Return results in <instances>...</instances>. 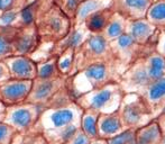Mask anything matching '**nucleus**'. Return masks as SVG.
Instances as JSON below:
<instances>
[{"mask_svg": "<svg viewBox=\"0 0 165 144\" xmlns=\"http://www.w3.org/2000/svg\"><path fill=\"white\" fill-rule=\"evenodd\" d=\"M112 62L113 61H101L90 63L73 75L66 78L65 89L72 102H75L79 97L84 94L113 81Z\"/></svg>", "mask_w": 165, "mask_h": 144, "instance_id": "obj_1", "label": "nucleus"}, {"mask_svg": "<svg viewBox=\"0 0 165 144\" xmlns=\"http://www.w3.org/2000/svg\"><path fill=\"white\" fill-rule=\"evenodd\" d=\"M124 90L117 81L108 82L79 97L75 104L81 109H90L99 114H110L119 110Z\"/></svg>", "mask_w": 165, "mask_h": 144, "instance_id": "obj_2", "label": "nucleus"}, {"mask_svg": "<svg viewBox=\"0 0 165 144\" xmlns=\"http://www.w3.org/2000/svg\"><path fill=\"white\" fill-rule=\"evenodd\" d=\"M82 110L83 109H81L75 102H71L70 105L57 108L46 107L39 116L35 128H37L39 134H45L57 131L68 125H79Z\"/></svg>", "mask_w": 165, "mask_h": 144, "instance_id": "obj_3", "label": "nucleus"}, {"mask_svg": "<svg viewBox=\"0 0 165 144\" xmlns=\"http://www.w3.org/2000/svg\"><path fill=\"white\" fill-rule=\"evenodd\" d=\"M73 26V20L65 15L54 2L47 7L36 22V28L41 38L57 42L64 37Z\"/></svg>", "mask_w": 165, "mask_h": 144, "instance_id": "obj_4", "label": "nucleus"}, {"mask_svg": "<svg viewBox=\"0 0 165 144\" xmlns=\"http://www.w3.org/2000/svg\"><path fill=\"white\" fill-rule=\"evenodd\" d=\"M45 108V106L36 105L28 102L7 106L2 121L11 126L17 134H24L35 128L39 116Z\"/></svg>", "mask_w": 165, "mask_h": 144, "instance_id": "obj_5", "label": "nucleus"}, {"mask_svg": "<svg viewBox=\"0 0 165 144\" xmlns=\"http://www.w3.org/2000/svg\"><path fill=\"white\" fill-rule=\"evenodd\" d=\"M118 113L125 128L136 130L149 123L151 109L138 92L124 94Z\"/></svg>", "mask_w": 165, "mask_h": 144, "instance_id": "obj_6", "label": "nucleus"}, {"mask_svg": "<svg viewBox=\"0 0 165 144\" xmlns=\"http://www.w3.org/2000/svg\"><path fill=\"white\" fill-rule=\"evenodd\" d=\"M65 86V78H56L52 80H42L35 78L32 82V89L27 102L47 107L51 99L58 90Z\"/></svg>", "mask_w": 165, "mask_h": 144, "instance_id": "obj_7", "label": "nucleus"}, {"mask_svg": "<svg viewBox=\"0 0 165 144\" xmlns=\"http://www.w3.org/2000/svg\"><path fill=\"white\" fill-rule=\"evenodd\" d=\"M33 80L10 78L0 85V102L6 106L18 105L27 102Z\"/></svg>", "mask_w": 165, "mask_h": 144, "instance_id": "obj_8", "label": "nucleus"}, {"mask_svg": "<svg viewBox=\"0 0 165 144\" xmlns=\"http://www.w3.org/2000/svg\"><path fill=\"white\" fill-rule=\"evenodd\" d=\"M41 37L36 26L18 27L14 35V54L30 56L39 44Z\"/></svg>", "mask_w": 165, "mask_h": 144, "instance_id": "obj_9", "label": "nucleus"}, {"mask_svg": "<svg viewBox=\"0 0 165 144\" xmlns=\"http://www.w3.org/2000/svg\"><path fill=\"white\" fill-rule=\"evenodd\" d=\"M109 44L115 60L130 66L135 60L138 59L140 45H138L128 34L124 33L118 38L109 42Z\"/></svg>", "mask_w": 165, "mask_h": 144, "instance_id": "obj_10", "label": "nucleus"}, {"mask_svg": "<svg viewBox=\"0 0 165 144\" xmlns=\"http://www.w3.org/2000/svg\"><path fill=\"white\" fill-rule=\"evenodd\" d=\"M10 78L19 80H34L36 78V62L27 55L14 54L5 60Z\"/></svg>", "mask_w": 165, "mask_h": 144, "instance_id": "obj_11", "label": "nucleus"}, {"mask_svg": "<svg viewBox=\"0 0 165 144\" xmlns=\"http://www.w3.org/2000/svg\"><path fill=\"white\" fill-rule=\"evenodd\" d=\"M149 82L151 80H149L143 58H138L137 60H135L130 64L129 69L123 75V85L127 89H132L130 90L132 92H138V90H142Z\"/></svg>", "mask_w": 165, "mask_h": 144, "instance_id": "obj_12", "label": "nucleus"}, {"mask_svg": "<svg viewBox=\"0 0 165 144\" xmlns=\"http://www.w3.org/2000/svg\"><path fill=\"white\" fill-rule=\"evenodd\" d=\"M159 30L152 23H149L146 18L140 19H127L126 30L125 33L132 37L135 42L140 46L146 45L151 39L155 36V34Z\"/></svg>", "mask_w": 165, "mask_h": 144, "instance_id": "obj_13", "label": "nucleus"}, {"mask_svg": "<svg viewBox=\"0 0 165 144\" xmlns=\"http://www.w3.org/2000/svg\"><path fill=\"white\" fill-rule=\"evenodd\" d=\"M153 0H113L112 9L126 19L145 18Z\"/></svg>", "mask_w": 165, "mask_h": 144, "instance_id": "obj_14", "label": "nucleus"}, {"mask_svg": "<svg viewBox=\"0 0 165 144\" xmlns=\"http://www.w3.org/2000/svg\"><path fill=\"white\" fill-rule=\"evenodd\" d=\"M138 94L151 110L165 107V75L149 82Z\"/></svg>", "mask_w": 165, "mask_h": 144, "instance_id": "obj_15", "label": "nucleus"}, {"mask_svg": "<svg viewBox=\"0 0 165 144\" xmlns=\"http://www.w3.org/2000/svg\"><path fill=\"white\" fill-rule=\"evenodd\" d=\"M89 35L90 33L83 26V24L73 25L71 30L68 32V34L56 42V54L65 50H73L75 52L79 51L84 44V42L87 41Z\"/></svg>", "mask_w": 165, "mask_h": 144, "instance_id": "obj_16", "label": "nucleus"}, {"mask_svg": "<svg viewBox=\"0 0 165 144\" xmlns=\"http://www.w3.org/2000/svg\"><path fill=\"white\" fill-rule=\"evenodd\" d=\"M125 130L123 121L119 116V113H110V114H100L98 119V135L100 138L107 140L112 138L118 133Z\"/></svg>", "mask_w": 165, "mask_h": 144, "instance_id": "obj_17", "label": "nucleus"}, {"mask_svg": "<svg viewBox=\"0 0 165 144\" xmlns=\"http://www.w3.org/2000/svg\"><path fill=\"white\" fill-rule=\"evenodd\" d=\"M113 0H82L75 11L73 25H82L92 14L104 9L112 8Z\"/></svg>", "mask_w": 165, "mask_h": 144, "instance_id": "obj_18", "label": "nucleus"}, {"mask_svg": "<svg viewBox=\"0 0 165 144\" xmlns=\"http://www.w3.org/2000/svg\"><path fill=\"white\" fill-rule=\"evenodd\" d=\"M136 144H163V134L157 122L152 121L135 130Z\"/></svg>", "mask_w": 165, "mask_h": 144, "instance_id": "obj_19", "label": "nucleus"}, {"mask_svg": "<svg viewBox=\"0 0 165 144\" xmlns=\"http://www.w3.org/2000/svg\"><path fill=\"white\" fill-rule=\"evenodd\" d=\"M112 13V8L97 11V13L90 15L87 19L84 20L83 26L87 28V30L90 34H102Z\"/></svg>", "mask_w": 165, "mask_h": 144, "instance_id": "obj_20", "label": "nucleus"}, {"mask_svg": "<svg viewBox=\"0 0 165 144\" xmlns=\"http://www.w3.org/2000/svg\"><path fill=\"white\" fill-rule=\"evenodd\" d=\"M151 82L165 75V58L153 51L143 58Z\"/></svg>", "mask_w": 165, "mask_h": 144, "instance_id": "obj_21", "label": "nucleus"}, {"mask_svg": "<svg viewBox=\"0 0 165 144\" xmlns=\"http://www.w3.org/2000/svg\"><path fill=\"white\" fill-rule=\"evenodd\" d=\"M99 113L90 109H83L80 117V131L87 135L90 140L98 138V119H99Z\"/></svg>", "mask_w": 165, "mask_h": 144, "instance_id": "obj_22", "label": "nucleus"}, {"mask_svg": "<svg viewBox=\"0 0 165 144\" xmlns=\"http://www.w3.org/2000/svg\"><path fill=\"white\" fill-rule=\"evenodd\" d=\"M127 19L123 15L113 10L112 15L110 16V19L108 22L107 26L102 32V36L107 39L108 42H111L113 39L118 38L120 35H123L126 30Z\"/></svg>", "mask_w": 165, "mask_h": 144, "instance_id": "obj_23", "label": "nucleus"}, {"mask_svg": "<svg viewBox=\"0 0 165 144\" xmlns=\"http://www.w3.org/2000/svg\"><path fill=\"white\" fill-rule=\"evenodd\" d=\"M75 51L65 50L56 54V66L62 78H69L74 74Z\"/></svg>", "mask_w": 165, "mask_h": 144, "instance_id": "obj_24", "label": "nucleus"}, {"mask_svg": "<svg viewBox=\"0 0 165 144\" xmlns=\"http://www.w3.org/2000/svg\"><path fill=\"white\" fill-rule=\"evenodd\" d=\"M60 77L61 75L58 73L57 66H56V55L36 63V78L37 79L52 80Z\"/></svg>", "mask_w": 165, "mask_h": 144, "instance_id": "obj_25", "label": "nucleus"}, {"mask_svg": "<svg viewBox=\"0 0 165 144\" xmlns=\"http://www.w3.org/2000/svg\"><path fill=\"white\" fill-rule=\"evenodd\" d=\"M146 19L157 28L163 30L165 27V0H155L149 6Z\"/></svg>", "mask_w": 165, "mask_h": 144, "instance_id": "obj_26", "label": "nucleus"}, {"mask_svg": "<svg viewBox=\"0 0 165 144\" xmlns=\"http://www.w3.org/2000/svg\"><path fill=\"white\" fill-rule=\"evenodd\" d=\"M17 28H1L0 27V61H5L14 55L13 38Z\"/></svg>", "mask_w": 165, "mask_h": 144, "instance_id": "obj_27", "label": "nucleus"}, {"mask_svg": "<svg viewBox=\"0 0 165 144\" xmlns=\"http://www.w3.org/2000/svg\"><path fill=\"white\" fill-rule=\"evenodd\" d=\"M19 9L20 7L0 13V27L1 28H18L19 27Z\"/></svg>", "mask_w": 165, "mask_h": 144, "instance_id": "obj_28", "label": "nucleus"}, {"mask_svg": "<svg viewBox=\"0 0 165 144\" xmlns=\"http://www.w3.org/2000/svg\"><path fill=\"white\" fill-rule=\"evenodd\" d=\"M82 0H54V3L72 20L74 18L75 11Z\"/></svg>", "mask_w": 165, "mask_h": 144, "instance_id": "obj_29", "label": "nucleus"}, {"mask_svg": "<svg viewBox=\"0 0 165 144\" xmlns=\"http://www.w3.org/2000/svg\"><path fill=\"white\" fill-rule=\"evenodd\" d=\"M135 138V130L125 128L124 131L118 133L112 138H107V144H128L132 140Z\"/></svg>", "mask_w": 165, "mask_h": 144, "instance_id": "obj_30", "label": "nucleus"}, {"mask_svg": "<svg viewBox=\"0 0 165 144\" xmlns=\"http://www.w3.org/2000/svg\"><path fill=\"white\" fill-rule=\"evenodd\" d=\"M17 133L11 126L0 121V144H11Z\"/></svg>", "mask_w": 165, "mask_h": 144, "instance_id": "obj_31", "label": "nucleus"}, {"mask_svg": "<svg viewBox=\"0 0 165 144\" xmlns=\"http://www.w3.org/2000/svg\"><path fill=\"white\" fill-rule=\"evenodd\" d=\"M154 51L165 58V30H159V36L156 37L155 50Z\"/></svg>", "mask_w": 165, "mask_h": 144, "instance_id": "obj_32", "label": "nucleus"}, {"mask_svg": "<svg viewBox=\"0 0 165 144\" xmlns=\"http://www.w3.org/2000/svg\"><path fill=\"white\" fill-rule=\"evenodd\" d=\"M25 0H0V13L23 6Z\"/></svg>", "mask_w": 165, "mask_h": 144, "instance_id": "obj_33", "label": "nucleus"}, {"mask_svg": "<svg viewBox=\"0 0 165 144\" xmlns=\"http://www.w3.org/2000/svg\"><path fill=\"white\" fill-rule=\"evenodd\" d=\"M90 138H88L87 135L82 133L80 130L78 131V133L73 136L69 142H66L65 144H89L90 143Z\"/></svg>", "mask_w": 165, "mask_h": 144, "instance_id": "obj_34", "label": "nucleus"}, {"mask_svg": "<svg viewBox=\"0 0 165 144\" xmlns=\"http://www.w3.org/2000/svg\"><path fill=\"white\" fill-rule=\"evenodd\" d=\"M8 79H10L8 68H7L5 61H0V85L3 83L5 81H7Z\"/></svg>", "mask_w": 165, "mask_h": 144, "instance_id": "obj_35", "label": "nucleus"}, {"mask_svg": "<svg viewBox=\"0 0 165 144\" xmlns=\"http://www.w3.org/2000/svg\"><path fill=\"white\" fill-rule=\"evenodd\" d=\"M46 140L45 138L43 136V134H35V136H30V138H27L26 142H23L22 144H45Z\"/></svg>", "mask_w": 165, "mask_h": 144, "instance_id": "obj_36", "label": "nucleus"}, {"mask_svg": "<svg viewBox=\"0 0 165 144\" xmlns=\"http://www.w3.org/2000/svg\"><path fill=\"white\" fill-rule=\"evenodd\" d=\"M89 144H107V141L104 138H94V140H91Z\"/></svg>", "mask_w": 165, "mask_h": 144, "instance_id": "obj_37", "label": "nucleus"}, {"mask_svg": "<svg viewBox=\"0 0 165 144\" xmlns=\"http://www.w3.org/2000/svg\"><path fill=\"white\" fill-rule=\"evenodd\" d=\"M5 109H6V106L3 105L2 102H0V121L3 119V114H5Z\"/></svg>", "mask_w": 165, "mask_h": 144, "instance_id": "obj_38", "label": "nucleus"}, {"mask_svg": "<svg viewBox=\"0 0 165 144\" xmlns=\"http://www.w3.org/2000/svg\"><path fill=\"white\" fill-rule=\"evenodd\" d=\"M45 144H61V143H58V142H55V141H46Z\"/></svg>", "mask_w": 165, "mask_h": 144, "instance_id": "obj_39", "label": "nucleus"}, {"mask_svg": "<svg viewBox=\"0 0 165 144\" xmlns=\"http://www.w3.org/2000/svg\"><path fill=\"white\" fill-rule=\"evenodd\" d=\"M128 144H136V141H135V138H134V140H132V141H130Z\"/></svg>", "mask_w": 165, "mask_h": 144, "instance_id": "obj_40", "label": "nucleus"}, {"mask_svg": "<svg viewBox=\"0 0 165 144\" xmlns=\"http://www.w3.org/2000/svg\"><path fill=\"white\" fill-rule=\"evenodd\" d=\"M163 144H165V135H163Z\"/></svg>", "mask_w": 165, "mask_h": 144, "instance_id": "obj_41", "label": "nucleus"}, {"mask_svg": "<svg viewBox=\"0 0 165 144\" xmlns=\"http://www.w3.org/2000/svg\"><path fill=\"white\" fill-rule=\"evenodd\" d=\"M163 30H165V27H164V28H163Z\"/></svg>", "mask_w": 165, "mask_h": 144, "instance_id": "obj_42", "label": "nucleus"}]
</instances>
